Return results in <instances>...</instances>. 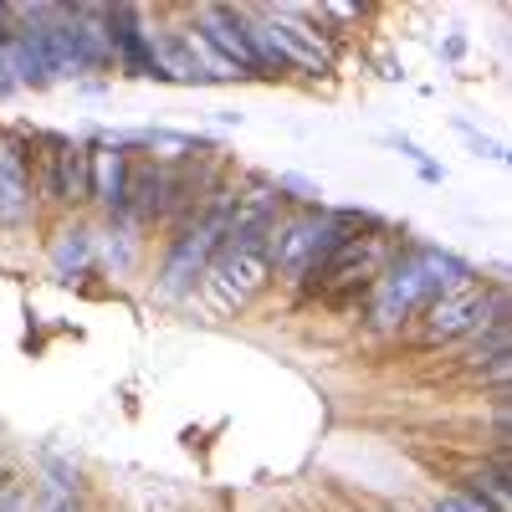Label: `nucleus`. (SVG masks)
Instances as JSON below:
<instances>
[{
  "label": "nucleus",
  "instance_id": "nucleus-1",
  "mask_svg": "<svg viewBox=\"0 0 512 512\" xmlns=\"http://www.w3.org/2000/svg\"><path fill=\"white\" fill-rule=\"evenodd\" d=\"M466 272H472V267H466L461 256L441 251V246L395 251V262L384 267V272L374 277V287H369V308H364L369 333L390 338V333L410 328V323L420 318V308L431 303L436 292H446L451 282H461Z\"/></svg>",
  "mask_w": 512,
  "mask_h": 512
},
{
  "label": "nucleus",
  "instance_id": "nucleus-2",
  "mask_svg": "<svg viewBox=\"0 0 512 512\" xmlns=\"http://www.w3.org/2000/svg\"><path fill=\"white\" fill-rule=\"evenodd\" d=\"M374 216L364 210H282V216L267 226V256H272V272L287 282H303L313 287L318 272L328 267V256L344 246L354 231H364Z\"/></svg>",
  "mask_w": 512,
  "mask_h": 512
},
{
  "label": "nucleus",
  "instance_id": "nucleus-3",
  "mask_svg": "<svg viewBox=\"0 0 512 512\" xmlns=\"http://www.w3.org/2000/svg\"><path fill=\"white\" fill-rule=\"evenodd\" d=\"M231 210H236V185L231 180H216V190H210V200L200 205V216L185 221L175 231V241H169V256H164V272H159V292L164 297H185L205 267L210 256L221 251L226 231H231Z\"/></svg>",
  "mask_w": 512,
  "mask_h": 512
},
{
  "label": "nucleus",
  "instance_id": "nucleus-4",
  "mask_svg": "<svg viewBox=\"0 0 512 512\" xmlns=\"http://www.w3.org/2000/svg\"><path fill=\"white\" fill-rule=\"evenodd\" d=\"M492 318H507V292L466 272L420 308V344H456V338H472L477 328H487Z\"/></svg>",
  "mask_w": 512,
  "mask_h": 512
},
{
  "label": "nucleus",
  "instance_id": "nucleus-5",
  "mask_svg": "<svg viewBox=\"0 0 512 512\" xmlns=\"http://www.w3.org/2000/svg\"><path fill=\"white\" fill-rule=\"evenodd\" d=\"M272 282V256H267V231H246V236H231L221 241V251L210 256V267L200 277L205 297L216 313H236L246 308L256 292Z\"/></svg>",
  "mask_w": 512,
  "mask_h": 512
},
{
  "label": "nucleus",
  "instance_id": "nucleus-6",
  "mask_svg": "<svg viewBox=\"0 0 512 512\" xmlns=\"http://www.w3.org/2000/svg\"><path fill=\"white\" fill-rule=\"evenodd\" d=\"M400 251V236L390 226L369 221L364 231H354L344 246L328 256V267L318 272L313 292H328V297H344V292H359V287H374V277L395 262Z\"/></svg>",
  "mask_w": 512,
  "mask_h": 512
},
{
  "label": "nucleus",
  "instance_id": "nucleus-7",
  "mask_svg": "<svg viewBox=\"0 0 512 512\" xmlns=\"http://www.w3.org/2000/svg\"><path fill=\"white\" fill-rule=\"evenodd\" d=\"M36 180H31V139L0 134V226L21 231L36 221Z\"/></svg>",
  "mask_w": 512,
  "mask_h": 512
},
{
  "label": "nucleus",
  "instance_id": "nucleus-8",
  "mask_svg": "<svg viewBox=\"0 0 512 512\" xmlns=\"http://www.w3.org/2000/svg\"><path fill=\"white\" fill-rule=\"evenodd\" d=\"M262 16L282 36L287 67H303V72H328L333 67V36L308 16V6H262Z\"/></svg>",
  "mask_w": 512,
  "mask_h": 512
},
{
  "label": "nucleus",
  "instance_id": "nucleus-9",
  "mask_svg": "<svg viewBox=\"0 0 512 512\" xmlns=\"http://www.w3.org/2000/svg\"><path fill=\"white\" fill-rule=\"evenodd\" d=\"M108 41L113 67L134 77H159V31H149V16L139 6H108Z\"/></svg>",
  "mask_w": 512,
  "mask_h": 512
},
{
  "label": "nucleus",
  "instance_id": "nucleus-10",
  "mask_svg": "<svg viewBox=\"0 0 512 512\" xmlns=\"http://www.w3.org/2000/svg\"><path fill=\"white\" fill-rule=\"evenodd\" d=\"M195 31L205 36V47L216 52L236 77H256V62H251V47H246V36H241L236 6H195Z\"/></svg>",
  "mask_w": 512,
  "mask_h": 512
},
{
  "label": "nucleus",
  "instance_id": "nucleus-11",
  "mask_svg": "<svg viewBox=\"0 0 512 512\" xmlns=\"http://www.w3.org/2000/svg\"><path fill=\"white\" fill-rule=\"evenodd\" d=\"M128 169H134V159H128L123 144H103V149H93V200L108 210L113 221L128 210Z\"/></svg>",
  "mask_w": 512,
  "mask_h": 512
},
{
  "label": "nucleus",
  "instance_id": "nucleus-12",
  "mask_svg": "<svg viewBox=\"0 0 512 512\" xmlns=\"http://www.w3.org/2000/svg\"><path fill=\"white\" fill-rule=\"evenodd\" d=\"M241 16V36H246V47H251V62H256V77H282L287 72V52H282V36L277 26L262 16V6H236Z\"/></svg>",
  "mask_w": 512,
  "mask_h": 512
},
{
  "label": "nucleus",
  "instance_id": "nucleus-13",
  "mask_svg": "<svg viewBox=\"0 0 512 512\" xmlns=\"http://www.w3.org/2000/svg\"><path fill=\"white\" fill-rule=\"evenodd\" d=\"M93 200V144L62 139L57 149V205H88Z\"/></svg>",
  "mask_w": 512,
  "mask_h": 512
},
{
  "label": "nucleus",
  "instance_id": "nucleus-14",
  "mask_svg": "<svg viewBox=\"0 0 512 512\" xmlns=\"http://www.w3.org/2000/svg\"><path fill=\"white\" fill-rule=\"evenodd\" d=\"M93 256H98L93 231L72 226V231H62V236H57V246H52V267H57L62 277H82V272L93 267Z\"/></svg>",
  "mask_w": 512,
  "mask_h": 512
},
{
  "label": "nucleus",
  "instance_id": "nucleus-15",
  "mask_svg": "<svg viewBox=\"0 0 512 512\" xmlns=\"http://www.w3.org/2000/svg\"><path fill=\"white\" fill-rule=\"evenodd\" d=\"M512 354V318H492L487 328L472 333V364H492V359H507Z\"/></svg>",
  "mask_w": 512,
  "mask_h": 512
},
{
  "label": "nucleus",
  "instance_id": "nucleus-16",
  "mask_svg": "<svg viewBox=\"0 0 512 512\" xmlns=\"http://www.w3.org/2000/svg\"><path fill=\"white\" fill-rule=\"evenodd\" d=\"M461 492H472V497L487 502L492 512H512V482H507V472H477Z\"/></svg>",
  "mask_w": 512,
  "mask_h": 512
},
{
  "label": "nucleus",
  "instance_id": "nucleus-17",
  "mask_svg": "<svg viewBox=\"0 0 512 512\" xmlns=\"http://www.w3.org/2000/svg\"><path fill=\"white\" fill-rule=\"evenodd\" d=\"M272 190H277V195L287 190V195H292L297 205H303V210H318V205H323V190H318L313 180H303V175H277V185H272Z\"/></svg>",
  "mask_w": 512,
  "mask_h": 512
},
{
  "label": "nucleus",
  "instance_id": "nucleus-18",
  "mask_svg": "<svg viewBox=\"0 0 512 512\" xmlns=\"http://www.w3.org/2000/svg\"><path fill=\"white\" fill-rule=\"evenodd\" d=\"M431 512H492V507H487V502H477L472 492H446Z\"/></svg>",
  "mask_w": 512,
  "mask_h": 512
},
{
  "label": "nucleus",
  "instance_id": "nucleus-19",
  "mask_svg": "<svg viewBox=\"0 0 512 512\" xmlns=\"http://www.w3.org/2000/svg\"><path fill=\"white\" fill-rule=\"evenodd\" d=\"M507 374H512V354H507V359H492V364H482V379H492V384H507Z\"/></svg>",
  "mask_w": 512,
  "mask_h": 512
}]
</instances>
